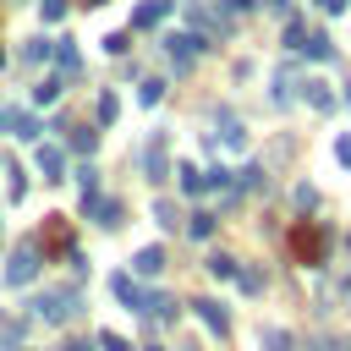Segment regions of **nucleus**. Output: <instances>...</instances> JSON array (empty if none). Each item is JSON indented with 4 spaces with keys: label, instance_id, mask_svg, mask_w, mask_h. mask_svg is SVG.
Listing matches in <instances>:
<instances>
[{
    "label": "nucleus",
    "instance_id": "nucleus-2",
    "mask_svg": "<svg viewBox=\"0 0 351 351\" xmlns=\"http://www.w3.org/2000/svg\"><path fill=\"white\" fill-rule=\"evenodd\" d=\"M291 252H296V263L318 269V263H324V252H329V230H324L318 219H302V225L291 230Z\"/></svg>",
    "mask_w": 351,
    "mask_h": 351
},
{
    "label": "nucleus",
    "instance_id": "nucleus-5",
    "mask_svg": "<svg viewBox=\"0 0 351 351\" xmlns=\"http://www.w3.org/2000/svg\"><path fill=\"white\" fill-rule=\"evenodd\" d=\"M110 291L121 296V307H126V313H148V296H154V291H143L132 274H115V280H110Z\"/></svg>",
    "mask_w": 351,
    "mask_h": 351
},
{
    "label": "nucleus",
    "instance_id": "nucleus-38",
    "mask_svg": "<svg viewBox=\"0 0 351 351\" xmlns=\"http://www.w3.org/2000/svg\"><path fill=\"white\" fill-rule=\"evenodd\" d=\"M252 5H258V0H219V11H230V16H236V11H252Z\"/></svg>",
    "mask_w": 351,
    "mask_h": 351
},
{
    "label": "nucleus",
    "instance_id": "nucleus-10",
    "mask_svg": "<svg viewBox=\"0 0 351 351\" xmlns=\"http://www.w3.org/2000/svg\"><path fill=\"white\" fill-rule=\"evenodd\" d=\"M192 307H197V318H203V324H208L214 335H230V313H225V307H219L214 296H197Z\"/></svg>",
    "mask_w": 351,
    "mask_h": 351
},
{
    "label": "nucleus",
    "instance_id": "nucleus-40",
    "mask_svg": "<svg viewBox=\"0 0 351 351\" xmlns=\"http://www.w3.org/2000/svg\"><path fill=\"white\" fill-rule=\"evenodd\" d=\"M93 346H99V340H66L60 351H93Z\"/></svg>",
    "mask_w": 351,
    "mask_h": 351
},
{
    "label": "nucleus",
    "instance_id": "nucleus-35",
    "mask_svg": "<svg viewBox=\"0 0 351 351\" xmlns=\"http://www.w3.org/2000/svg\"><path fill=\"white\" fill-rule=\"evenodd\" d=\"M38 5H44V22H60L66 16V0H38Z\"/></svg>",
    "mask_w": 351,
    "mask_h": 351
},
{
    "label": "nucleus",
    "instance_id": "nucleus-6",
    "mask_svg": "<svg viewBox=\"0 0 351 351\" xmlns=\"http://www.w3.org/2000/svg\"><path fill=\"white\" fill-rule=\"evenodd\" d=\"M181 11H186V22L197 27V38H214V33H225V16H219V11H203L197 0H181Z\"/></svg>",
    "mask_w": 351,
    "mask_h": 351
},
{
    "label": "nucleus",
    "instance_id": "nucleus-42",
    "mask_svg": "<svg viewBox=\"0 0 351 351\" xmlns=\"http://www.w3.org/2000/svg\"><path fill=\"white\" fill-rule=\"evenodd\" d=\"M318 5H324V11H346V0H318Z\"/></svg>",
    "mask_w": 351,
    "mask_h": 351
},
{
    "label": "nucleus",
    "instance_id": "nucleus-43",
    "mask_svg": "<svg viewBox=\"0 0 351 351\" xmlns=\"http://www.w3.org/2000/svg\"><path fill=\"white\" fill-rule=\"evenodd\" d=\"M143 351H165V346H143Z\"/></svg>",
    "mask_w": 351,
    "mask_h": 351
},
{
    "label": "nucleus",
    "instance_id": "nucleus-30",
    "mask_svg": "<svg viewBox=\"0 0 351 351\" xmlns=\"http://www.w3.org/2000/svg\"><path fill=\"white\" fill-rule=\"evenodd\" d=\"M263 351H291V335L285 329H263Z\"/></svg>",
    "mask_w": 351,
    "mask_h": 351
},
{
    "label": "nucleus",
    "instance_id": "nucleus-45",
    "mask_svg": "<svg viewBox=\"0 0 351 351\" xmlns=\"http://www.w3.org/2000/svg\"><path fill=\"white\" fill-rule=\"evenodd\" d=\"M0 66H5V49H0Z\"/></svg>",
    "mask_w": 351,
    "mask_h": 351
},
{
    "label": "nucleus",
    "instance_id": "nucleus-11",
    "mask_svg": "<svg viewBox=\"0 0 351 351\" xmlns=\"http://www.w3.org/2000/svg\"><path fill=\"white\" fill-rule=\"evenodd\" d=\"M170 11H176V0H143V5L132 11V27H159Z\"/></svg>",
    "mask_w": 351,
    "mask_h": 351
},
{
    "label": "nucleus",
    "instance_id": "nucleus-14",
    "mask_svg": "<svg viewBox=\"0 0 351 351\" xmlns=\"http://www.w3.org/2000/svg\"><path fill=\"white\" fill-rule=\"evenodd\" d=\"M296 88H302V82H296V66H280V71H274V93H269V99H274V104H291V99H296Z\"/></svg>",
    "mask_w": 351,
    "mask_h": 351
},
{
    "label": "nucleus",
    "instance_id": "nucleus-21",
    "mask_svg": "<svg viewBox=\"0 0 351 351\" xmlns=\"http://www.w3.org/2000/svg\"><path fill=\"white\" fill-rule=\"evenodd\" d=\"M258 186H269L263 165H247V170H236V192H258Z\"/></svg>",
    "mask_w": 351,
    "mask_h": 351
},
{
    "label": "nucleus",
    "instance_id": "nucleus-1",
    "mask_svg": "<svg viewBox=\"0 0 351 351\" xmlns=\"http://www.w3.org/2000/svg\"><path fill=\"white\" fill-rule=\"evenodd\" d=\"M77 313H82V291H77V285L38 291V296H33V318H44V324H71Z\"/></svg>",
    "mask_w": 351,
    "mask_h": 351
},
{
    "label": "nucleus",
    "instance_id": "nucleus-32",
    "mask_svg": "<svg viewBox=\"0 0 351 351\" xmlns=\"http://www.w3.org/2000/svg\"><path fill=\"white\" fill-rule=\"evenodd\" d=\"M154 214H159V225H170V230H176V219H181V214H176V203H165V197L154 203Z\"/></svg>",
    "mask_w": 351,
    "mask_h": 351
},
{
    "label": "nucleus",
    "instance_id": "nucleus-24",
    "mask_svg": "<svg viewBox=\"0 0 351 351\" xmlns=\"http://www.w3.org/2000/svg\"><path fill=\"white\" fill-rule=\"evenodd\" d=\"M186 230H192L197 241H208V236H214V214H208V208H197V214H186Z\"/></svg>",
    "mask_w": 351,
    "mask_h": 351
},
{
    "label": "nucleus",
    "instance_id": "nucleus-7",
    "mask_svg": "<svg viewBox=\"0 0 351 351\" xmlns=\"http://www.w3.org/2000/svg\"><path fill=\"white\" fill-rule=\"evenodd\" d=\"M143 170H148V181H165V176H170V159H165V132H154V137H148V148H143Z\"/></svg>",
    "mask_w": 351,
    "mask_h": 351
},
{
    "label": "nucleus",
    "instance_id": "nucleus-44",
    "mask_svg": "<svg viewBox=\"0 0 351 351\" xmlns=\"http://www.w3.org/2000/svg\"><path fill=\"white\" fill-rule=\"evenodd\" d=\"M82 5H104V0H82Z\"/></svg>",
    "mask_w": 351,
    "mask_h": 351
},
{
    "label": "nucleus",
    "instance_id": "nucleus-41",
    "mask_svg": "<svg viewBox=\"0 0 351 351\" xmlns=\"http://www.w3.org/2000/svg\"><path fill=\"white\" fill-rule=\"evenodd\" d=\"M263 5H269V11H280V16L291 11V0H263Z\"/></svg>",
    "mask_w": 351,
    "mask_h": 351
},
{
    "label": "nucleus",
    "instance_id": "nucleus-25",
    "mask_svg": "<svg viewBox=\"0 0 351 351\" xmlns=\"http://www.w3.org/2000/svg\"><path fill=\"white\" fill-rule=\"evenodd\" d=\"M159 99H165V82L159 77H143L137 82V104H159Z\"/></svg>",
    "mask_w": 351,
    "mask_h": 351
},
{
    "label": "nucleus",
    "instance_id": "nucleus-4",
    "mask_svg": "<svg viewBox=\"0 0 351 351\" xmlns=\"http://www.w3.org/2000/svg\"><path fill=\"white\" fill-rule=\"evenodd\" d=\"M203 49H208V44H203L197 33H165V55L176 60V71H186V66H192Z\"/></svg>",
    "mask_w": 351,
    "mask_h": 351
},
{
    "label": "nucleus",
    "instance_id": "nucleus-31",
    "mask_svg": "<svg viewBox=\"0 0 351 351\" xmlns=\"http://www.w3.org/2000/svg\"><path fill=\"white\" fill-rule=\"evenodd\" d=\"M236 280H241V291H252V296H258V291H263V269H241V274H236Z\"/></svg>",
    "mask_w": 351,
    "mask_h": 351
},
{
    "label": "nucleus",
    "instance_id": "nucleus-34",
    "mask_svg": "<svg viewBox=\"0 0 351 351\" xmlns=\"http://www.w3.org/2000/svg\"><path fill=\"white\" fill-rule=\"evenodd\" d=\"M126 44H132V33H110V38H104V49H110V55H126Z\"/></svg>",
    "mask_w": 351,
    "mask_h": 351
},
{
    "label": "nucleus",
    "instance_id": "nucleus-36",
    "mask_svg": "<svg viewBox=\"0 0 351 351\" xmlns=\"http://www.w3.org/2000/svg\"><path fill=\"white\" fill-rule=\"evenodd\" d=\"M5 176H11V197H22V192H27V176H22V170H16V165H11V170H5Z\"/></svg>",
    "mask_w": 351,
    "mask_h": 351
},
{
    "label": "nucleus",
    "instance_id": "nucleus-29",
    "mask_svg": "<svg viewBox=\"0 0 351 351\" xmlns=\"http://www.w3.org/2000/svg\"><path fill=\"white\" fill-rule=\"evenodd\" d=\"M71 148H77V154H88V159H93V148H99V132H71Z\"/></svg>",
    "mask_w": 351,
    "mask_h": 351
},
{
    "label": "nucleus",
    "instance_id": "nucleus-46",
    "mask_svg": "<svg viewBox=\"0 0 351 351\" xmlns=\"http://www.w3.org/2000/svg\"><path fill=\"white\" fill-rule=\"evenodd\" d=\"M346 99H351V82H346Z\"/></svg>",
    "mask_w": 351,
    "mask_h": 351
},
{
    "label": "nucleus",
    "instance_id": "nucleus-12",
    "mask_svg": "<svg viewBox=\"0 0 351 351\" xmlns=\"http://www.w3.org/2000/svg\"><path fill=\"white\" fill-rule=\"evenodd\" d=\"M55 60H60V77H82V49H77V38H55Z\"/></svg>",
    "mask_w": 351,
    "mask_h": 351
},
{
    "label": "nucleus",
    "instance_id": "nucleus-19",
    "mask_svg": "<svg viewBox=\"0 0 351 351\" xmlns=\"http://www.w3.org/2000/svg\"><path fill=\"white\" fill-rule=\"evenodd\" d=\"M49 55H55V38H27V44H22V60H27V66H38V60H49Z\"/></svg>",
    "mask_w": 351,
    "mask_h": 351
},
{
    "label": "nucleus",
    "instance_id": "nucleus-37",
    "mask_svg": "<svg viewBox=\"0 0 351 351\" xmlns=\"http://www.w3.org/2000/svg\"><path fill=\"white\" fill-rule=\"evenodd\" d=\"M296 203H302V208H318V192H313V186L302 181V186H296Z\"/></svg>",
    "mask_w": 351,
    "mask_h": 351
},
{
    "label": "nucleus",
    "instance_id": "nucleus-9",
    "mask_svg": "<svg viewBox=\"0 0 351 351\" xmlns=\"http://www.w3.org/2000/svg\"><path fill=\"white\" fill-rule=\"evenodd\" d=\"M33 165H38V176H44V181H60V170H66V154H60L55 143H38Z\"/></svg>",
    "mask_w": 351,
    "mask_h": 351
},
{
    "label": "nucleus",
    "instance_id": "nucleus-26",
    "mask_svg": "<svg viewBox=\"0 0 351 351\" xmlns=\"http://www.w3.org/2000/svg\"><path fill=\"white\" fill-rule=\"evenodd\" d=\"M49 247L71 258V230H66V219H55V225H49Z\"/></svg>",
    "mask_w": 351,
    "mask_h": 351
},
{
    "label": "nucleus",
    "instance_id": "nucleus-47",
    "mask_svg": "<svg viewBox=\"0 0 351 351\" xmlns=\"http://www.w3.org/2000/svg\"><path fill=\"white\" fill-rule=\"evenodd\" d=\"M346 247H351V236H346Z\"/></svg>",
    "mask_w": 351,
    "mask_h": 351
},
{
    "label": "nucleus",
    "instance_id": "nucleus-16",
    "mask_svg": "<svg viewBox=\"0 0 351 351\" xmlns=\"http://www.w3.org/2000/svg\"><path fill=\"white\" fill-rule=\"evenodd\" d=\"M214 143H225V148H247V132H241V121H236L230 110L219 115V137H214Z\"/></svg>",
    "mask_w": 351,
    "mask_h": 351
},
{
    "label": "nucleus",
    "instance_id": "nucleus-27",
    "mask_svg": "<svg viewBox=\"0 0 351 351\" xmlns=\"http://www.w3.org/2000/svg\"><path fill=\"white\" fill-rule=\"evenodd\" d=\"M302 38H307V22L291 16V22H285V49H302Z\"/></svg>",
    "mask_w": 351,
    "mask_h": 351
},
{
    "label": "nucleus",
    "instance_id": "nucleus-8",
    "mask_svg": "<svg viewBox=\"0 0 351 351\" xmlns=\"http://www.w3.org/2000/svg\"><path fill=\"white\" fill-rule=\"evenodd\" d=\"M302 99H307L318 115H329V110L340 104V99H335V88H329V82H318V77H307V82H302Z\"/></svg>",
    "mask_w": 351,
    "mask_h": 351
},
{
    "label": "nucleus",
    "instance_id": "nucleus-13",
    "mask_svg": "<svg viewBox=\"0 0 351 351\" xmlns=\"http://www.w3.org/2000/svg\"><path fill=\"white\" fill-rule=\"evenodd\" d=\"M132 274H137V280H154V274H165V252H159V247H143V252L132 258Z\"/></svg>",
    "mask_w": 351,
    "mask_h": 351
},
{
    "label": "nucleus",
    "instance_id": "nucleus-15",
    "mask_svg": "<svg viewBox=\"0 0 351 351\" xmlns=\"http://www.w3.org/2000/svg\"><path fill=\"white\" fill-rule=\"evenodd\" d=\"M296 55H307V60H335V44H329L324 33H313V27H307V38H302V49H296Z\"/></svg>",
    "mask_w": 351,
    "mask_h": 351
},
{
    "label": "nucleus",
    "instance_id": "nucleus-39",
    "mask_svg": "<svg viewBox=\"0 0 351 351\" xmlns=\"http://www.w3.org/2000/svg\"><path fill=\"white\" fill-rule=\"evenodd\" d=\"M335 159H340V165H351V137H340V143H335Z\"/></svg>",
    "mask_w": 351,
    "mask_h": 351
},
{
    "label": "nucleus",
    "instance_id": "nucleus-22",
    "mask_svg": "<svg viewBox=\"0 0 351 351\" xmlns=\"http://www.w3.org/2000/svg\"><path fill=\"white\" fill-rule=\"evenodd\" d=\"M77 186H82V208H88V203L99 197V170H93V165H82V170H77Z\"/></svg>",
    "mask_w": 351,
    "mask_h": 351
},
{
    "label": "nucleus",
    "instance_id": "nucleus-17",
    "mask_svg": "<svg viewBox=\"0 0 351 351\" xmlns=\"http://www.w3.org/2000/svg\"><path fill=\"white\" fill-rule=\"evenodd\" d=\"M88 219H99V225H121V203H115V197H93V203H88Z\"/></svg>",
    "mask_w": 351,
    "mask_h": 351
},
{
    "label": "nucleus",
    "instance_id": "nucleus-20",
    "mask_svg": "<svg viewBox=\"0 0 351 351\" xmlns=\"http://www.w3.org/2000/svg\"><path fill=\"white\" fill-rule=\"evenodd\" d=\"M60 88H66V77H44V82H33V104H55Z\"/></svg>",
    "mask_w": 351,
    "mask_h": 351
},
{
    "label": "nucleus",
    "instance_id": "nucleus-3",
    "mask_svg": "<svg viewBox=\"0 0 351 351\" xmlns=\"http://www.w3.org/2000/svg\"><path fill=\"white\" fill-rule=\"evenodd\" d=\"M33 280H38V247L22 241L11 252V263H5V285H33Z\"/></svg>",
    "mask_w": 351,
    "mask_h": 351
},
{
    "label": "nucleus",
    "instance_id": "nucleus-28",
    "mask_svg": "<svg viewBox=\"0 0 351 351\" xmlns=\"http://www.w3.org/2000/svg\"><path fill=\"white\" fill-rule=\"evenodd\" d=\"M115 110H121V104H115V93H99V104H93L99 126H110V121H115Z\"/></svg>",
    "mask_w": 351,
    "mask_h": 351
},
{
    "label": "nucleus",
    "instance_id": "nucleus-18",
    "mask_svg": "<svg viewBox=\"0 0 351 351\" xmlns=\"http://www.w3.org/2000/svg\"><path fill=\"white\" fill-rule=\"evenodd\" d=\"M203 269H208L214 280H236V274H241V263H236L230 252H208V263H203Z\"/></svg>",
    "mask_w": 351,
    "mask_h": 351
},
{
    "label": "nucleus",
    "instance_id": "nucleus-23",
    "mask_svg": "<svg viewBox=\"0 0 351 351\" xmlns=\"http://www.w3.org/2000/svg\"><path fill=\"white\" fill-rule=\"evenodd\" d=\"M176 176H181V192H208V176H203L197 165H181Z\"/></svg>",
    "mask_w": 351,
    "mask_h": 351
},
{
    "label": "nucleus",
    "instance_id": "nucleus-33",
    "mask_svg": "<svg viewBox=\"0 0 351 351\" xmlns=\"http://www.w3.org/2000/svg\"><path fill=\"white\" fill-rule=\"evenodd\" d=\"M99 351H132V346H126L115 329H104V335H99Z\"/></svg>",
    "mask_w": 351,
    "mask_h": 351
}]
</instances>
